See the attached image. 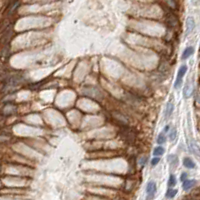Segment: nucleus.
<instances>
[{"label": "nucleus", "mask_w": 200, "mask_h": 200, "mask_svg": "<svg viewBox=\"0 0 200 200\" xmlns=\"http://www.w3.org/2000/svg\"><path fill=\"white\" fill-rule=\"evenodd\" d=\"M156 193V183L154 181H149L146 186V199L151 200Z\"/></svg>", "instance_id": "nucleus-1"}, {"label": "nucleus", "mask_w": 200, "mask_h": 200, "mask_svg": "<svg viewBox=\"0 0 200 200\" xmlns=\"http://www.w3.org/2000/svg\"><path fill=\"white\" fill-rule=\"evenodd\" d=\"M189 149H190V151L195 155V156L200 157V147L198 146V144H197L195 141L191 140L189 142Z\"/></svg>", "instance_id": "nucleus-2"}, {"label": "nucleus", "mask_w": 200, "mask_h": 200, "mask_svg": "<svg viewBox=\"0 0 200 200\" xmlns=\"http://www.w3.org/2000/svg\"><path fill=\"white\" fill-rule=\"evenodd\" d=\"M195 28V20L193 17H188L186 20V34H190Z\"/></svg>", "instance_id": "nucleus-3"}, {"label": "nucleus", "mask_w": 200, "mask_h": 200, "mask_svg": "<svg viewBox=\"0 0 200 200\" xmlns=\"http://www.w3.org/2000/svg\"><path fill=\"white\" fill-rule=\"evenodd\" d=\"M192 92H193V85H192L191 82H187L184 89H183V95L185 98H188L191 96Z\"/></svg>", "instance_id": "nucleus-4"}, {"label": "nucleus", "mask_w": 200, "mask_h": 200, "mask_svg": "<svg viewBox=\"0 0 200 200\" xmlns=\"http://www.w3.org/2000/svg\"><path fill=\"white\" fill-rule=\"evenodd\" d=\"M167 159H168L169 165L172 167V169H174L176 166L178 165V157L176 156L175 154H170V155H168Z\"/></svg>", "instance_id": "nucleus-5"}, {"label": "nucleus", "mask_w": 200, "mask_h": 200, "mask_svg": "<svg viewBox=\"0 0 200 200\" xmlns=\"http://www.w3.org/2000/svg\"><path fill=\"white\" fill-rule=\"evenodd\" d=\"M173 110H174L173 103L172 102H168V104H167V106L165 108V112H164V117H165V119H168L169 117L171 116Z\"/></svg>", "instance_id": "nucleus-6"}, {"label": "nucleus", "mask_w": 200, "mask_h": 200, "mask_svg": "<svg viewBox=\"0 0 200 200\" xmlns=\"http://www.w3.org/2000/svg\"><path fill=\"white\" fill-rule=\"evenodd\" d=\"M186 71H187V66L186 65H182V66L179 68V70H178L176 80H178V81H182V78L185 75V73H186Z\"/></svg>", "instance_id": "nucleus-7"}, {"label": "nucleus", "mask_w": 200, "mask_h": 200, "mask_svg": "<svg viewBox=\"0 0 200 200\" xmlns=\"http://www.w3.org/2000/svg\"><path fill=\"white\" fill-rule=\"evenodd\" d=\"M16 110V107L14 106L12 104H6L5 106L3 108V113L6 114V115H9V114H12L15 112Z\"/></svg>", "instance_id": "nucleus-8"}, {"label": "nucleus", "mask_w": 200, "mask_h": 200, "mask_svg": "<svg viewBox=\"0 0 200 200\" xmlns=\"http://www.w3.org/2000/svg\"><path fill=\"white\" fill-rule=\"evenodd\" d=\"M195 183H196V181H195V180H186V181H184V182H183L182 187H183V189L187 191V190L191 189L192 187H194Z\"/></svg>", "instance_id": "nucleus-9"}, {"label": "nucleus", "mask_w": 200, "mask_h": 200, "mask_svg": "<svg viewBox=\"0 0 200 200\" xmlns=\"http://www.w3.org/2000/svg\"><path fill=\"white\" fill-rule=\"evenodd\" d=\"M183 164H184V166L186 167V168H189V169H193L195 167V163L193 162V160L188 158V157L184 158V160H183Z\"/></svg>", "instance_id": "nucleus-10"}, {"label": "nucleus", "mask_w": 200, "mask_h": 200, "mask_svg": "<svg viewBox=\"0 0 200 200\" xmlns=\"http://www.w3.org/2000/svg\"><path fill=\"white\" fill-rule=\"evenodd\" d=\"M193 52H194L193 47H187V48L184 50L183 54H182V59H186V58L189 57L190 55H192Z\"/></svg>", "instance_id": "nucleus-11"}, {"label": "nucleus", "mask_w": 200, "mask_h": 200, "mask_svg": "<svg viewBox=\"0 0 200 200\" xmlns=\"http://www.w3.org/2000/svg\"><path fill=\"white\" fill-rule=\"evenodd\" d=\"M176 136H177V131H176V128H171L170 129V131H169V133H168V138H169V140L170 141H174L175 140V138H176Z\"/></svg>", "instance_id": "nucleus-12"}, {"label": "nucleus", "mask_w": 200, "mask_h": 200, "mask_svg": "<svg viewBox=\"0 0 200 200\" xmlns=\"http://www.w3.org/2000/svg\"><path fill=\"white\" fill-rule=\"evenodd\" d=\"M165 152V149H164L163 147H161V146H157V147H155L154 148V150H153V155L154 156H160V155H162Z\"/></svg>", "instance_id": "nucleus-13"}, {"label": "nucleus", "mask_w": 200, "mask_h": 200, "mask_svg": "<svg viewBox=\"0 0 200 200\" xmlns=\"http://www.w3.org/2000/svg\"><path fill=\"white\" fill-rule=\"evenodd\" d=\"M177 192L178 191L176 189H171V188H170V189H168V190H167V192H166V195H165L166 198H170V199L173 198V197L177 194Z\"/></svg>", "instance_id": "nucleus-14"}, {"label": "nucleus", "mask_w": 200, "mask_h": 200, "mask_svg": "<svg viewBox=\"0 0 200 200\" xmlns=\"http://www.w3.org/2000/svg\"><path fill=\"white\" fill-rule=\"evenodd\" d=\"M175 184H176V178L173 174H171V175L169 176V179H168V186L171 188V187L175 186Z\"/></svg>", "instance_id": "nucleus-15"}, {"label": "nucleus", "mask_w": 200, "mask_h": 200, "mask_svg": "<svg viewBox=\"0 0 200 200\" xmlns=\"http://www.w3.org/2000/svg\"><path fill=\"white\" fill-rule=\"evenodd\" d=\"M166 142V136L164 133H160L158 138H157V143L158 144H164Z\"/></svg>", "instance_id": "nucleus-16"}, {"label": "nucleus", "mask_w": 200, "mask_h": 200, "mask_svg": "<svg viewBox=\"0 0 200 200\" xmlns=\"http://www.w3.org/2000/svg\"><path fill=\"white\" fill-rule=\"evenodd\" d=\"M18 5H19V2H13V3H11V5L9 6V13L13 12V11L18 7Z\"/></svg>", "instance_id": "nucleus-17"}, {"label": "nucleus", "mask_w": 200, "mask_h": 200, "mask_svg": "<svg viewBox=\"0 0 200 200\" xmlns=\"http://www.w3.org/2000/svg\"><path fill=\"white\" fill-rule=\"evenodd\" d=\"M159 161H160V158H159V157H154V158L151 160V164H152L153 166H154V165H157V164L159 163Z\"/></svg>", "instance_id": "nucleus-18"}, {"label": "nucleus", "mask_w": 200, "mask_h": 200, "mask_svg": "<svg viewBox=\"0 0 200 200\" xmlns=\"http://www.w3.org/2000/svg\"><path fill=\"white\" fill-rule=\"evenodd\" d=\"M180 180L182 181V182H184V181L187 180V173L183 172L182 174H181V177H180Z\"/></svg>", "instance_id": "nucleus-19"}, {"label": "nucleus", "mask_w": 200, "mask_h": 200, "mask_svg": "<svg viewBox=\"0 0 200 200\" xmlns=\"http://www.w3.org/2000/svg\"><path fill=\"white\" fill-rule=\"evenodd\" d=\"M145 163H146V158H145V157H142V158H140V160H139V164H140V165L143 166Z\"/></svg>", "instance_id": "nucleus-20"}, {"label": "nucleus", "mask_w": 200, "mask_h": 200, "mask_svg": "<svg viewBox=\"0 0 200 200\" xmlns=\"http://www.w3.org/2000/svg\"><path fill=\"white\" fill-rule=\"evenodd\" d=\"M168 130H169V126H165V128H164V132H167Z\"/></svg>", "instance_id": "nucleus-21"}]
</instances>
